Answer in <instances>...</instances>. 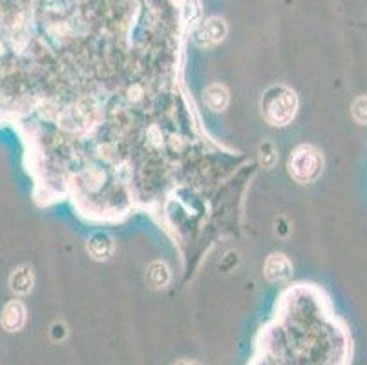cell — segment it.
<instances>
[{"label":"cell","mask_w":367,"mask_h":365,"mask_svg":"<svg viewBox=\"0 0 367 365\" xmlns=\"http://www.w3.org/2000/svg\"><path fill=\"white\" fill-rule=\"evenodd\" d=\"M351 349L348 327L334 316L327 294L298 284L281 294L247 365H349Z\"/></svg>","instance_id":"cell-1"},{"label":"cell","mask_w":367,"mask_h":365,"mask_svg":"<svg viewBox=\"0 0 367 365\" xmlns=\"http://www.w3.org/2000/svg\"><path fill=\"white\" fill-rule=\"evenodd\" d=\"M261 110L267 123L272 126H287L298 110V97L290 88L272 86L261 99Z\"/></svg>","instance_id":"cell-2"},{"label":"cell","mask_w":367,"mask_h":365,"mask_svg":"<svg viewBox=\"0 0 367 365\" xmlns=\"http://www.w3.org/2000/svg\"><path fill=\"white\" fill-rule=\"evenodd\" d=\"M289 173L299 185H309L320 178L324 170V157L313 144H299L289 157Z\"/></svg>","instance_id":"cell-3"},{"label":"cell","mask_w":367,"mask_h":365,"mask_svg":"<svg viewBox=\"0 0 367 365\" xmlns=\"http://www.w3.org/2000/svg\"><path fill=\"white\" fill-rule=\"evenodd\" d=\"M263 272L269 281H286L292 276V263L286 254H271L265 260Z\"/></svg>","instance_id":"cell-4"},{"label":"cell","mask_w":367,"mask_h":365,"mask_svg":"<svg viewBox=\"0 0 367 365\" xmlns=\"http://www.w3.org/2000/svg\"><path fill=\"white\" fill-rule=\"evenodd\" d=\"M26 323V307L22 305V302L13 300L6 305L4 313H2V327L6 331L15 332L20 331Z\"/></svg>","instance_id":"cell-5"},{"label":"cell","mask_w":367,"mask_h":365,"mask_svg":"<svg viewBox=\"0 0 367 365\" xmlns=\"http://www.w3.org/2000/svg\"><path fill=\"white\" fill-rule=\"evenodd\" d=\"M88 252L92 254L93 260L104 261L114 254V241L104 232H97L88 241Z\"/></svg>","instance_id":"cell-6"},{"label":"cell","mask_w":367,"mask_h":365,"mask_svg":"<svg viewBox=\"0 0 367 365\" xmlns=\"http://www.w3.org/2000/svg\"><path fill=\"white\" fill-rule=\"evenodd\" d=\"M228 101H231L228 90L219 82H214V84L205 88V102L210 110L223 111L228 106Z\"/></svg>","instance_id":"cell-7"},{"label":"cell","mask_w":367,"mask_h":365,"mask_svg":"<svg viewBox=\"0 0 367 365\" xmlns=\"http://www.w3.org/2000/svg\"><path fill=\"white\" fill-rule=\"evenodd\" d=\"M225 24L218 19H210L208 22H205V26L201 28V31L198 33L199 42L203 46H212V44L219 42L225 37Z\"/></svg>","instance_id":"cell-8"},{"label":"cell","mask_w":367,"mask_h":365,"mask_svg":"<svg viewBox=\"0 0 367 365\" xmlns=\"http://www.w3.org/2000/svg\"><path fill=\"white\" fill-rule=\"evenodd\" d=\"M170 278H172V274L164 261H154L148 267V281L154 288H164L170 284Z\"/></svg>","instance_id":"cell-9"},{"label":"cell","mask_w":367,"mask_h":365,"mask_svg":"<svg viewBox=\"0 0 367 365\" xmlns=\"http://www.w3.org/2000/svg\"><path fill=\"white\" fill-rule=\"evenodd\" d=\"M33 287V274L28 267H20L19 270H15L11 276V288L17 294H28Z\"/></svg>","instance_id":"cell-10"},{"label":"cell","mask_w":367,"mask_h":365,"mask_svg":"<svg viewBox=\"0 0 367 365\" xmlns=\"http://www.w3.org/2000/svg\"><path fill=\"white\" fill-rule=\"evenodd\" d=\"M353 117L360 125H367V97H358L353 102Z\"/></svg>","instance_id":"cell-11"},{"label":"cell","mask_w":367,"mask_h":365,"mask_svg":"<svg viewBox=\"0 0 367 365\" xmlns=\"http://www.w3.org/2000/svg\"><path fill=\"white\" fill-rule=\"evenodd\" d=\"M174 365H198V364H196L194 360H179L178 364H174Z\"/></svg>","instance_id":"cell-12"}]
</instances>
